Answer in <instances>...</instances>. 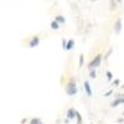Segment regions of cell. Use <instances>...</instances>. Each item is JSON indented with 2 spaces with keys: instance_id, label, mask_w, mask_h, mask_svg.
<instances>
[{
  "instance_id": "obj_1",
  "label": "cell",
  "mask_w": 124,
  "mask_h": 124,
  "mask_svg": "<svg viewBox=\"0 0 124 124\" xmlns=\"http://www.w3.org/2000/svg\"><path fill=\"white\" fill-rule=\"evenodd\" d=\"M65 91L67 93V96H70V97L77 94V91H78L77 89V82L73 77H71L68 79V82L66 83V87H65Z\"/></svg>"
},
{
  "instance_id": "obj_2",
  "label": "cell",
  "mask_w": 124,
  "mask_h": 124,
  "mask_svg": "<svg viewBox=\"0 0 124 124\" xmlns=\"http://www.w3.org/2000/svg\"><path fill=\"white\" fill-rule=\"evenodd\" d=\"M102 61H103L102 54H97L91 60L89 63H88V70H91V68H98L102 65Z\"/></svg>"
},
{
  "instance_id": "obj_3",
  "label": "cell",
  "mask_w": 124,
  "mask_h": 124,
  "mask_svg": "<svg viewBox=\"0 0 124 124\" xmlns=\"http://www.w3.org/2000/svg\"><path fill=\"white\" fill-rule=\"evenodd\" d=\"M40 41H41V39H40V36H39V35L32 36V37L30 39V41H29V47H30V48L37 47V46L40 45Z\"/></svg>"
},
{
  "instance_id": "obj_4",
  "label": "cell",
  "mask_w": 124,
  "mask_h": 124,
  "mask_svg": "<svg viewBox=\"0 0 124 124\" xmlns=\"http://www.w3.org/2000/svg\"><path fill=\"white\" fill-rule=\"evenodd\" d=\"M76 110L77 109H75L73 107H71V108H68L67 110H66V118L71 122V120H75V117H76Z\"/></svg>"
},
{
  "instance_id": "obj_5",
  "label": "cell",
  "mask_w": 124,
  "mask_h": 124,
  "mask_svg": "<svg viewBox=\"0 0 124 124\" xmlns=\"http://www.w3.org/2000/svg\"><path fill=\"white\" fill-rule=\"evenodd\" d=\"M83 89L87 97H92V86L89 83V81H85L83 82Z\"/></svg>"
},
{
  "instance_id": "obj_6",
  "label": "cell",
  "mask_w": 124,
  "mask_h": 124,
  "mask_svg": "<svg viewBox=\"0 0 124 124\" xmlns=\"http://www.w3.org/2000/svg\"><path fill=\"white\" fill-rule=\"evenodd\" d=\"M122 27H123V21H122V17H118V19H117V21L114 23V32H116L117 35H119V34H120Z\"/></svg>"
},
{
  "instance_id": "obj_7",
  "label": "cell",
  "mask_w": 124,
  "mask_h": 124,
  "mask_svg": "<svg viewBox=\"0 0 124 124\" xmlns=\"http://www.w3.org/2000/svg\"><path fill=\"white\" fill-rule=\"evenodd\" d=\"M122 104H124V98H114L113 102L110 103V107L112 108H117V107H119Z\"/></svg>"
},
{
  "instance_id": "obj_8",
  "label": "cell",
  "mask_w": 124,
  "mask_h": 124,
  "mask_svg": "<svg viewBox=\"0 0 124 124\" xmlns=\"http://www.w3.org/2000/svg\"><path fill=\"white\" fill-rule=\"evenodd\" d=\"M73 47H75V40L73 39H70V40H67V44H66V51H71V50H73Z\"/></svg>"
},
{
  "instance_id": "obj_9",
  "label": "cell",
  "mask_w": 124,
  "mask_h": 124,
  "mask_svg": "<svg viewBox=\"0 0 124 124\" xmlns=\"http://www.w3.org/2000/svg\"><path fill=\"white\" fill-rule=\"evenodd\" d=\"M55 21H57L60 25H62V24H65V23H66V19H65L63 16H62V15H56Z\"/></svg>"
},
{
  "instance_id": "obj_10",
  "label": "cell",
  "mask_w": 124,
  "mask_h": 124,
  "mask_svg": "<svg viewBox=\"0 0 124 124\" xmlns=\"http://www.w3.org/2000/svg\"><path fill=\"white\" fill-rule=\"evenodd\" d=\"M50 27L52 29V30H58V29H60V24H58L57 21H55V20H52V21H51V24H50Z\"/></svg>"
},
{
  "instance_id": "obj_11",
  "label": "cell",
  "mask_w": 124,
  "mask_h": 124,
  "mask_svg": "<svg viewBox=\"0 0 124 124\" xmlns=\"http://www.w3.org/2000/svg\"><path fill=\"white\" fill-rule=\"evenodd\" d=\"M106 77H107V81L108 82H112V79L114 78V75L112 73V71L108 70V71H106Z\"/></svg>"
},
{
  "instance_id": "obj_12",
  "label": "cell",
  "mask_w": 124,
  "mask_h": 124,
  "mask_svg": "<svg viewBox=\"0 0 124 124\" xmlns=\"http://www.w3.org/2000/svg\"><path fill=\"white\" fill-rule=\"evenodd\" d=\"M97 77V71H96V68H91L89 70V78H96Z\"/></svg>"
},
{
  "instance_id": "obj_13",
  "label": "cell",
  "mask_w": 124,
  "mask_h": 124,
  "mask_svg": "<svg viewBox=\"0 0 124 124\" xmlns=\"http://www.w3.org/2000/svg\"><path fill=\"white\" fill-rule=\"evenodd\" d=\"M75 119L77 120V124H82V116L79 114L78 110H76V117H75Z\"/></svg>"
},
{
  "instance_id": "obj_14",
  "label": "cell",
  "mask_w": 124,
  "mask_h": 124,
  "mask_svg": "<svg viewBox=\"0 0 124 124\" xmlns=\"http://www.w3.org/2000/svg\"><path fill=\"white\" fill-rule=\"evenodd\" d=\"M40 123H41V119L39 117H35V118L30 119V124H40Z\"/></svg>"
},
{
  "instance_id": "obj_15",
  "label": "cell",
  "mask_w": 124,
  "mask_h": 124,
  "mask_svg": "<svg viewBox=\"0 0 124 124\" xmlns=\"http://www.w3.org/2000/svg\"><path fill=\"white\" fill-rule=\"evenodd\" d=\"M83 61H85V56H83V54H81V55H79V60H78V66H79V68L83 67Z\"/></svg>"
},
{
  "instance_id": "obj_16",
  "label": "cell",
  "mask_w": 124,
  "mask_h": 124,
  "mask_svg": "<svg viewBox=\"0 0 124 124\" xmlns=\"http://www.w3.org/2000/svg\"><path fill=\"white\" fill-rule=\"evenodd\" d=\"M113 82H112V85H113V87H118L119 85H120V79L119 78H116V79H112Z\"/></svg>"
},
{
  "instance_id": "obj_17",
  "label": "cell",
  "mask_w": 124,
  "mask_h": 124,
  "mask_svg": "<svg viewBox=\"0 0 124 124\" xmlns=\"http://www.w3.org/2000/svg\"><path fill=\"white\" fill-rule=\"evenodd\" d=\"M113 92H114L113 89H109V91H107V92L103 93V96H104V97H110V96L113 94Z\"/></svg>"
},
{
  "instance_id": "obj_18",
  "label": "cell",
  "mask_w": 124,
  "mask_h": 124,
  "mask_svg": "<svg viewBox=\"0 0 124 124\" xmlns=\"http://www.w3.org/2000/svg\"><path fill=\"white\" fill-rule=\"evenodd\" d=\"M66 44H67V40L63 37V39H62V48H63V50L66 48Z\"/></svg>"
},
{
  "instance_id": "obj_19",
  "label": "cell",
  "mask_w": 124,
  "mask_h": 124,
  "mask_svg": "<svg viewBox=\"0 0 124 124\" xmlns=\"http://www.w3.org/2000/svg\"><path fill=\"white\" fill-rule=\"evenodd\" d=\"M114 98H124V93H117Z\"/></svg>"
},
{
  "instance_id": "obj_20",
  "label": "cell",
  "mask_w": 124,
  "mask_h": 124,
  "mask_svg": "<svg viewBox=\"0 0 124 124\" xmlns=\"http://www.w3.org/2000/svg\"><path fill=\"white\" fill-rule=\"evenodd\" d=\"M110 54H112V48H109V51H108V52H107V55H106V57H104V60H107L109 56H110Z\"/></svg>"
},
{
  "instance_id": "obj_21",
  "label": "cell",
  "mask_w": 124,
  "mask_h": 124,
  "mask_svg": "<svg viewBox=\"0 0 124 124\" xmlns=\"http://www.w3.org/2000/svg\"><path fill=\"white\" fill-rule=\"evenodd\" d=\"M117 122H118V123H123V122H124V119H123V118H119Z\"/></svg>"
},
{
  "instance_id": "obj_22",
  "label": "cell",
  "mask_w": 124,
  "mask_h": 124,
  "mask_svg": "<svg viewBox=\"0 0 124 124\" xmlns=\"http://www.w3.org/2000/svg\"><path fill=\"white\" fill-rule=\"evenodd\" d=\"M116 1H117L118 4H122V3H123V0H116Z\"/></svg>"
},
{
  "instance_id": "obj_23",
  "label": "cell",
  "mask_w": 124,
  "mask_h": 124,
  "mask_svg": "<svg viewBox=\"0 0 124 124\" xmlns=\"http://www.w3.org/2000/svg\"><path fill=\"white\" fill-rule=\"evenodd\" d=\"M91 1H96V0H91Z\"/></svg>"
},
{
  "instance_id": "obj_24",
  "label": "cell",
  "mask_w": 124,
  "mask_h": 124,
  "mask_svg": "<svg viewBox=\"0 0 124 124\" xmlns=\"http://www.w3.org/2000/svg\"><path fill=\"white\" fill-rule=\"evenodd\" d=\"M40 124H44V123H42V122H41V123H40Z\"/></svg>"
}]
</instances>
